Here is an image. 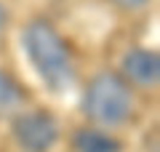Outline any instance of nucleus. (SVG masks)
Returning a JSON list of instances; mask_svg holds the SVG:
<instances>
[{
    "instance_id": "nucleus-4",
    "label": "nucleus",
    "mask_w": 160,
    "mask_h": 152,
    "mask_svg": "<svg viewBox=\"0 0 160 152\" xmlns=\"http://www.w3.org/2000/svg\"><path fill=\"white\" fill-rule=\"evenodd\" d=\"M120 78L131 88H158L160 83V56L149 48H131L120 59Z\"/></svg>"
},
{
    "instance_id": "nucleus-1",
    "label": "nucleus",
    "mask_w": 160,
    "mask_h": 152,
    "mask_svg": "<svg viewBox=\"0 0 160 152\" xmlns=\"http://www.w3.org/2000/svg\"><path fill=\"white\" fill-rule=\"evenodd\" d=\"M22 45L38 78L46 83L48 91L64 94L75 83V59L67 40L48 19H32L24 27Z\"/></svg>"
},
{
    "instance_id": "nucleus-3",
    "label": "nucleus",
    "mask_w": 160,
    "mask_h": 152,
    "mask_svg": "<svg viewBox=\"0 0 160 152\" xmlns=\"http://www.w3.org/2000/svg\"><path fill=\"white\" fill-rule=\"evenodd\" d=\"M11 136L22 152H51V147L59 141V123L46 109L13 112Z\"/></svg>"
},
{
    "instance_id": "nucleus-2",
    "label": "nucleus",
    "mask_w": 160,
    "mask_h": 152,
    "mask_svg": "<svg viewBox=\"0 0 160 152\" xmlns=\"http://www.w3.org/2000/svg\"><path fill=\"white\" fill-rule=\"evenodd\" d=\"M133 88L120 72H99L83 94V115L99 128H118L133 115Z\"/></svg>"
},
{
    "instance_id": "nucleus-8",
    "label": "nucleus",
    "mask_w": 160,
    "mask_h": 152,
    "mask_svg": "<svg viewBox=\"0 0 160 152\" xmlns=\"http://www.w3.org/2000/svg\"><path fill=\"white\" fill-rule=\"evenodd\" d=\"M6 29H8V8L0 3V48H3V40H6Z\"/></svg>"
},
{
    "instance_id": "nucleus-7",
    "label": "nucleus",
    "mask_w": 160,
    "mask_h": 152,
    "mask_svg": "<svg viewBox=\"0 0 160 152\" xmlns=\"http://www.w3.org/2000/svg\"><path fill=\"white\" fill-rule=\"evenodd\" d=\"M109 3L120 11H142V8L149 6V0H109Z\"/></svg>"
},
{
    "instance_id": "nucleus-5",
    "label": "nucleus",
    "mask_w": 160,
    "mask_h": 152,
    "mask_svg": "<svg viewBox=\"0 0 160 152\" xmlns=\"http://www.w3.org/2000/svg\"><path fill=\"white\" fill-rule=\"evenodd\" d=\"M72 149L75 152H123V141L115 139L109 131L91 125V128H78L72 134Z\"/></svg>"
},
{
    "instance_id": "nucleus-6",
    "label": "nucleus",
    "mask_w": 160,
    "mask_h": 152,
    "mask_svg": "<svg viewBox=\"0 0 160 152\" xmlns=\"http://www.w3.org/2000/svg\"><path fill=\"white\" fill-rule=\"evenodd\" d=\"M24 91L6 69H0V118H6V115H13L22 109L24 104Z\"/></svg>"
}]
</instances>
